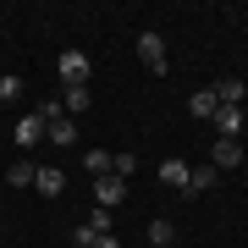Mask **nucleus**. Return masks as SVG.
Returning <instances> with one entry per match:
<instances>
[{
  "instance_id": "obj_1",
  "label": "nucleus",
  "mask_w": 248,
  "mask_h": 248,
  "mask_svg": "<svg viewBox=\"0 0 248 248\" xmlns=\"http://www.w3.org/2000/svg\"><path fill=\"white\" fill-rule=\"evenodd\" d=\"M55 72H61L66 89H89V55L83 50H61L55 55Z\"/></svg>"
},
{
  "instance_id": "obj_2",
  "label": "nucleus",
  "mask_w": 248,
  "mask_h": 248,
  "mask_svg": "<svg viewBox=\"0 0 248 248\" xmlns=\"http://www.w3.org/2000/svg\"><path fill=\"white\" fill-rule=\"evenodd\" d=\"M138 61L149 66V72H166V66H171V61H166V39H160L155 28H149V33H138Z\"/></svg>"
},
{
  "instance_id": "obj_3",
  "label": "nucleus",
  "mask_w": 248,
  "mask_h": 248,
  "mask_svg": "<svg viewBox=\"0 0 248 248\" xmlns=\"http://www.w3.org/2000/svg\"><path fill=\"white\" fill-rule=\"evenodd\" d=\"M210 166H215V171H232V166H243V138H215V149H210Z\"/></svg>"
},
{
  "instance_id": "obj_4",
  "label": "nucleus",
  "mask_w": 248,
  "mask_h": 248,
  "mask_svg": "<svg viewBox=\"0 0 248 248\" xmlns=\"http://www.w3.org/2000/svg\"><path fill=\"white\" fill-rule=\"evenodd\" d=\"M122 199H127V182H122V177H110V171H105V177H94V204L116 210Z\"/></svg>"
},
{
  "instance_id": "obj_5",
  "label": "nucleus",
  "mask_w": 248,
  "mask_h": 248,
  "mask_svg": "<svg viewBox=\"0 0 248 248\" xmlns=\"http://www.w3.org/2000/svg\"><path fill=\"white\" fill-rule=\"evenodd\" d=\"M210 122H215V138H243V105H221Z\"/></svg>"
},
{
  "instance_id": "obj_6",
  "label": "nucleus",
  "mask_w": 248,
  "mask_h": 248,
  "mask_svg": "<svg viewBox=\"0 0 248 248\" xmlns=\"http://www.w3.org/2000/svg\"><path fill=\"white\" fill-rule=\"evenodd\" d=\"M33 187H39L45 199H61V187H66V171H61V166H39V171H33Z\"/></svg>"
},
{
  "instance_id": "obj_7",
  "label": "nucleus",
  "mask_w": 248,
  "mask_h": 248,
  "mask_svg": "<svg viewBox=\"0 0 248 248\" xmlns=\"http://www.w3.org/2000/svg\"><path fill=\"white\" fill-rule=\"evenodd\" d=\"M160 182H166V187H177V193H182V187H187V160H182V155L160 160Z\"/></svg>"
},
{
  "instance_id": "obj_8",
  "label": "nucleus",
  "mask_w": 248,
  "mask_h": 248,
  "mask_svg": "<svg viewBox=\"0 0 248 248\" xmlns=\"http://www.w3.org/2000/svg\"><path fill=\"white\" fill-rule=\"evenodd\" d=\"M45 138L61 143V149H72V143H78V122H72V116H55V122L45 127Z\"/></svg>"
},
{
  "instance_id": "obj_9",
  "label": "nucleus",
  "mask_w": 248,
  "mask_h": 248,
  "mask_svg": "<svg viewBox=\"0 0 248 248\" xmlns=\"http://www.w3.org/2000/svg\"><path fill=\"white\" fill-rule=\"evenodd\" d=\"M215 177H221V171H215V166H199V171H187V187H182V193H187V199L210 193V187H215Z\"/></svg>"
},
{
  "instance_id": "obj_10",
  "label": "nucleus",
  "mask_w": 248,
  "mask_h": 248,
  "mask_svg": "<svg viewBox=\"0 0 248 248\" xmlns=\"http://www.w3.org/2000/svg\"><path fill=\"white\" fill-rule=\"evenodd\" d=\"M17 143H22V149L45 143V122H39V116H22V122H17Z\"/></svg>"
},
{
  "instance_id": "obj_11",
  "label": "nucleus",
  "mask_w": 248,
  "mask_h": 248,
  "mask_svg": "<svg viewBox=\"0 0 248 248\" xmlns=\"http://www.w3.org/2000/svg\"><path fill=\"white\" fill-rule=\"evenodd\" d=\"M243 94H248L243 78H221V83H215V99H221V105H243Z\"/></svg>"
},
{
  "instance_id": "obj_12",
  "label": "nucleus",
  "mask_w": 248,
  "mask_h": 248,
  "mask_svg": "<svg viewBox=\"0 0 248 248\" xmlns=\"http://www.w3.org/2000/svg\"><path fill=\"white\" fill-rule=\"evenodd\" d=\"M83 226H89L94 237H110V226H116V210H105V204H94V210H89V221H83Z\"/></svg>"
},
{
  "instance_id": "obj_13",
  "label": "nucleus",
  "mask_w": 248,
  "mask_h": 248,
  "mask_svg": "<svg viewBox=\"0 0 248 248\" xmlns=\"http://www.w3.org/2000/svg\"><path fill=\"white\" fill-rule=\"evenodd\" d=\"M187 110H193V116H204V122H210V116L221 110V99H215V89H199L193 99H187Z\"/></svg>"
},
{
  "instance_id": "obj_14",
  "label": "nucleus",
  "mask_w": 248,
  "mask_h": 248,
  "mask_svg": "<svg viewBox=\"0 0 248 248\" xmlns=\"http://www.w3.org/2000/svg\"><path fill=\"white\" fill-rule=\"evenodd\" d=\"M133 171H138V155H133V149H122V155H110V177H122V182H133Z\"/></svg>"
},
{
  "instance_id": "obj_15",
  "label": "nucleus",
  "mask_w": 248,
  "mask_h": 248,
  "mask_svg": "<svg viewBox=\"0 0 248 248\" xmlns=\"http://www.w3.org/2000/svg\"><path fill=\"white\" fill-rule=\"evenodd\" d=\"M33 171H39V166H28V160H11V166H6V182H11V187H33Z\"/></svg>"
},
{
  "instance_id": "obj_16",
  "label": "nucleus",
  "mask_w": 248,
  "mask_h": 248,
  "mask_svg": "<svg viewBox=\"0 0 248 248\" xmlns=\"http://www.w3.org/2000/svg\"><path fill=\"white\" fill-rule=\"evenodd\" d=\"M61 110L72 116V122H78V116L89 110V89H66V94H61Z\"/></svg>"
},
{
  "instance_id": "obj_17",
  "label": "nucleus",
  "mask_w": 248,
  "mask_h": 248,
  "mask_svg": "<svg viewBox=\"0 0 248 248\" xmlns=\"http://www.w3.org/2000/svg\"><path fill=\"white\" fill-rule=\"evenodd\" d=\"M171 243H177L171 221H160V215H155V221H149V248H171Z\"/></svg>"
},
{
  "instance_id": "obj_18",
  "label": "nucleus",
  "mask_w": 248,
  "mask_h": 248,
  "mask_svg": "<svg viewBox=\"0 0 248 248\" xmlns=\"http://www.w3.org/2000/svg\"><path fill=\"white\" fill-rule=\"evenodd\" d=\"M11 99H22V78L17 72H0V105H11Z\"/></svg>"
},
{
  "instance_id": "obj_19",
  "label": "nucleus",
  "mask_w": 248,
  "mask_h": 248,
  "mask_svg": "<svg viewBox=\"0 0 248 248\" xmlns=\"http://www.w3.org/2000/svg\"><path fill=\"white\" fill-rule=\"evenodd\" d=\"M83 166H89V177H105V171H110V155L105 149H83Z\"/></svg>"
}]
</instances>
